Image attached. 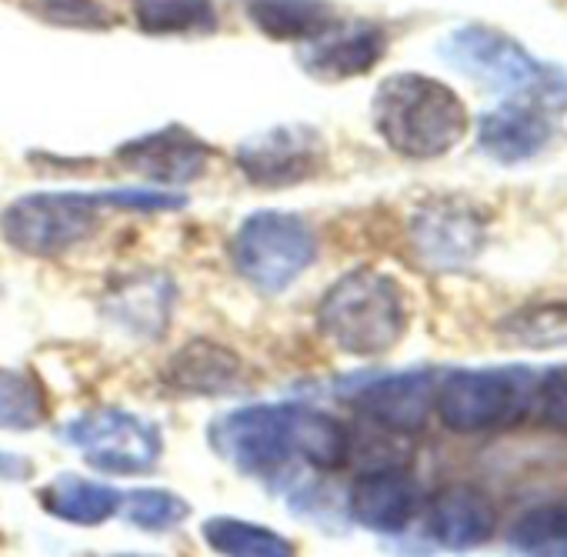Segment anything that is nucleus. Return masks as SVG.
<instances>
[{"instance_id": "f257e3e1", "label": "nucleus", "mask_w": 567, "mask_h": 557, "mask_svg": "<svg viewBox=\"0 0 567 557\" xmlns=\"http://www.w3.org/2000/svg\"><path fill=\"white\" fill-rule=\"evenodd\" d=\"M210 451L247 477H277L295 461L338 471L351 461V431L311 404H247L210 421Z\"/></svg>"}, {"instance_id": "f03ea898", "label": "nucleus", "mask_w": 567, "mask_h": 557, "mask_svg": "<svg viewBox=\"0 0 567 557\" xmlns=\"http://www.w3.org/2000/svg\"><path fill=\"white\" fill-rule=\"evenodd\" d=\"M381 141L411 161L451 154L471 127L467 107L444 81L427 74H391L371 101Z\"/></svg>"}, {"instance_id": "7ed1b4c3", "label": "nucleus", "mask_w": 567, "mask_h": 557, "mask_svg": "<svg viewBox=\"0 0 567 557\" xmlns=\"http://www.w3.org/2000/svg\"><path fill=\"white\" fill-rule=\"evenodd\" d=\"M318 324L338 351L354 358H381L408 331L404 288L391 274L374 267L348 270L324 291Z\"/></svg>"}, {"instance_id": "20e7f679", "label": "nucleus", "mask_w": 567, "mask_h": 557, "mask_svg": "<svg viewBox=\"0 0 567 557\" xmlns=\"http://www.w3.org/2000/svg\"><path fill=\"white\" fill-rule=\"evenodd\" d=\"M537 374L520 364L451 371L434 388V408L454 434H497L534 414Z\"/></svg>"}, {"instance_id": "39448f33", "label": "nucleus", "mask_w": 567, "mask_h": 557, "mask_svg": "<svg viewBox=\"0 0 567 557\" xmlns=\"http://www.w3.org/2000/svg\"><path fill=\"white\" fill-rule=\"evenodd\" d=\"M230 257L254 291L280 295L318 260V234L301 214L257 210L240 220Z\"/></svg>"}, {"instance_id": "423d86ee", "label": "nucleus", "mask_w": 567, "mask_h": 557, "mask_svg": "<svg viewBox=\"0 0 567 557\" xmlns=\"http://www.w3.org/2000/svg\"><path fill=\"white\" fill-rule=\"evenodd\" d=\"M107 207L104 190H41L24 194L0 214L4 240L31 257H58L87 244Z\"/></svg>"}, {"instance_id": "0eeeda50", "label": "nucleus", "mask_w": 567, "mask_h": 557, "mask_svg": "<svg viewBox=\"0 0 567 557\" xmlns=\"http://www.w3.org/2000/svg\"><path fill=\"white\" fill-rule=\"evenodd\" d=\"M61 437L78 447L91 467L117 477L151 474L164 457V437L157 424L124 408L84 411L61 427Z\"/></svg>"}, {"instance_id": "6e6552de", "label": "nucleus", "mask_w": 567, "mask_h": 557, "mask_svg": "<svg viewBox=\"0 0 567 557\" xmlns=\"http://www.w3.org/2000/svg\"><path fill=\"white\" fill-rule=\"evenodd\" d=\"M441 54L457 74L497 94H517V97L530 94L550 74V68L537 64L534 54L520 41H514L504 31L481 28V24L447 34L441 44Z\"/></svg>"}, {"instance_id": "1a4fd4ad", "label": "nucleus", "mask_w": 567, "mask_h": 557, "mask_svg": "<svg viewBox=\"0 0 567 557\" xmlns=\"http://www.w3.org/2000/svg\"><path fill=\"white\" fill-rule=\"evenodd\" d=\"M324 164L321 134L308 124H280L247 137L237 147L240 174L257 187H295L311 180Z\"/></svg>"}, {"instance_id": "9d476101", "label": "nucleus", "mask_w": 567, "mask_h": 557, "mask_svg": "<svg viewBox=\"0 0 567 557\" xmlns=\"http://www.w3.org/2000/svg\"><path fill=\"white\" fill-rule=\"evenodd\" d=\"M414 250L434 270H461L477 260L487 240L484 217L464 200H431L411 220Z\"/></svg>"}, {"instance_id": "9b49d317", "label": "nucleus", "mask_w": 567, "mask_h": 557, "mask_svg": "<svg viewBox=\"0 0 567 557\" xmlns=\"http://www.w3.org/2000/svg\"><path fill=\"white\" fill-rule=\"evenodd\" d=\"M210 154L214 151L181 124L131 137L127 144H121L114 151V157L121 161L124 171L141 174L164 187H187V184L200 180L210 164Z\"/></svg>"}, {"instance_id": "f8f14e48", "label": "nucleus", "mask_w": 567, "mask_h": 557, "mask_svg": "<svg viewBox=\"0 0 567 557\" xmlns=\"http://www.w3.org/2000/svg\"><path fill=\"white\" fill-rule=\"evenodd\" d=\"M550 114L554 111H547L540 101L520 94L481 117L477 144L497 164H524L550 144L554 137Z\"/></svg>"}, {"instance_id": "ddd939ff", "label": "nucleus", "mask_w": 567, "mask_h": 557, "mask_svg": "<svg viewBox=\"0 0 567 557\" xmlns=\"http://www.w3.org/2000/svg\"><path fill=\"white\" fill-rule=\"evenodd\" d=\"M388 51V34L378 24H334L324 34H318L315 41H305L301 48V68L328 84L348 81V78H361L371 68H378V61Z\"/></svg>"}, {"instance_id": "4468645a", "label": "nucleus", "mask_w": 567, "mask_h": 557, "mask_svg": "<svg viewBox=\"0 0 567 557\" xmlns=\"http://www.w3.org/2000/svg\"><path fill=\"white\" fill-rule=\"evenodd\" d=\"M417 507L421 487L414 474L394 464L364 471L348 494L351 517L374 534H401L414 520Z\"/></svg>"}, {"instance_id": "2eb2a0df", "label": "nucleus", "mask_w": 567, "mask_h": 557, "mask_svg": "<svg viewBox=\"0 0 567 557\" xmlns=\"http://www.w3.org/2000/svg\"><path fill=\"white\" fill-rule=\"evenodd\" d=\"M434 388L437 381L427 371H408L364 381L351 398L371 424L391 434H411L424 427L427 411L434 408Z\"/></svg>"}, {"instance_id": "dca6fc26", "label": "nucleus", "mask_w": 567, "mask_h": 557, "mask_svg": "<svg viewBox=\"0 0 567 557\" xmlns=\"http://www.w3.org/2000/svg\"><path fill=\"white\" fill-rule=\"evenodd\" d=\"M497 507L494 501L471 484H451L431 497L427 534L434 544L451 550H471L494 537Z\"/></svg>"}, {"instance_id": "f3484780", "label": "nucleus", "mask_w": 567, "mask_h": 557, "mask_svg": "<svg viewBox=\"0 0 567 557\" xmlns=\"http://www.w3.org/2000/svg\"><path fill=\"white\" fill-rule=\"evenodd\" d=\"M174 308V285L167 274H134L107 295V314L137 338H157Z\"/></svg>"}, {"instance_id": "a211bd4d", "label": "nucleus", "mask_w": 567, "mask_h": 557, "mask_svg": "<svg viewBox=\"0 0 567 557\" xmlns=\"http://www.w3.org/2000/svg\"><path fill=\"white\" fill-rule=\"evenodd\" d=\"M240 374L244 368L234 351L214 341H194L171 358L164 381L181 394H230L244 384Z\"/></svg>"}, {"instance_id": "6ab92c4d", "label": "nucleus", "mask_w": 567, "mask_h": 557, "mask_svg": "<svg viewBox=\"0 0 567 557\" xmlns=\"http://www.w3.org/2000/svg\"><path fill=\"white\" fill-rule=\"evenodd\" d=\"M121 497L124 491L101 484V481H87L81 474H61L51 484H44L38 494L41 507L51 517L78 524V527H97L111 520L114 514H121Z\"/></svg>"}, {"instance_id": "aec40b11", "label": "nucleus", "mask_w": 567, "mask_h": 557, "mask_svg": "<svg viewBox=\"0 0 567 557\" xmlns=\"http://www.w3.org/2000/svg\"><path fill=\"white\" fill-rule=\"evenodd\" d=\"M250 24L274 41H315L338 24L328 0H244Z\"/></svg>"}, {"instance_id": "412c9836", "label": "nucleus", "mask_w": 567, "mask_h": 557, "mask_svg": "<svg viewBox=\"0 0 567 557\" xmlns=\"http://www.w3.org/2000/svg\"><path fill=\"white\" fill-rule=\"evenodd\" d=\"M200 534H204V544L220 557H298V547L291 537H284L274 527L227 517V514L207 517Z\"/></svg>"}, {"instance_id": "4be33fe9", "label": "nucleus", "mask_w": 567, "mask_h": 557, "mask_svg": "<svg viewBox=\"0 0 567 557\" xmlns=\"http://www.w3.org/2000/svg\"><path fill=\"white\" fill-rule=\"evenodd\" d=\"M134 18L144 34L164 38L217 31L214 0H134Z\"/></svg>"}, {"instance_id": "5701e85b", "label": "nucleus", "mask_w": 567, "mask_h": 557, "mask_svg": "<svg viewBox=\"0 0 567 557\" xmlns=\"http://www.w3.org/2000/svg\"><path fill=\"white\" fill-rule=\"evenodd\" d=\"M517 557H567V504L527 507L507 530Z\"/></svg>"}, {"instance_id": "b1692460", "label": "nucleus", "mask_w": 567, "mask_h": 557, "mask_svg": "<svg viewBox=\"0 0 567 557\" xmlns=\"http://www.w3.org/2000/svg\"><path fill=\"white\" fill-rule=\"evenodd\" d=\"M48 417V394L34 374L0 368V431H31Z\"/></svg>"}, {"instance_id": "393cba45", "label": "nucleus", "mask_w": 567, "mask_h": 557, "mask_svg": "<svg viewBox=\"0 0 567 557\" xmlns=\"http://www.w3.org/2000/svg\"><path fill=\"white\" fill-rule=\"evenodd\" d=\"M501 334L524 348H567V305L520 308L501 321Z\"/></svg>"}, {"instance_id": "a878e982", "label": "nucleus", "mask_w": 567, "mask_h": 557, "mask_svg": "<svg viewBox=\"0 0 567 557\" xmlns=\"http://www.w3.org/2000/svg\"><path fill=\"white\" fill-rule=\"evenodd\" d=\"M121 514L127 524L161 534V530L181 527L190 517V504L184 497H177L174 491L141 487V491H127L121 497Z\"/></svg>"}, {"instance_id": "bb28decb", "label": "nucleus", "mask_w": 567, "mask_h": 557, "mask_svg": "<svg viewBox=\"0 0 567 557\" xmlns=\"http://www.w3.org/2000/svg\"><path fill=\"white\" fill-rule=\"evenodd\" d=\"M34 11L61 28H87V31H104L114 28L117 18L107 11L101 0H34Z\"/></svg>"}, {"instance_id": "cd10ccee", "label": "nucleus", "mask_w": 567, "mask_h": 557, "mask_svg": "<svg viewBox=\"0 0 567 557\" xmlns=\"http://www.w3.org/2000/svg\"><path fill=\"white\" fill-rule=\"evenodd\" d=\"M534 414L544 427L567 434V364L537 374L534 388Z\"/></svg>"}, {"instance_id": "c85d7f7f", "label": "nucleus", "mask_w": 567, "mask_h": 557, "mask_svg": "<svg viewBox=\"0 0 567 557\" xmlns=\"http://www.w3.org/2000/svg\"><path fill=\"white\" fill-rule=\"evenodd\" d=\"M34 474V464H28L24 457L18 454H0V477L4 481H24Z\"/></svg>"}, {"instance_id": "c756f323", "label": "nucleus", "mask_w": 567, "mask_h": 557, "mask_svg": "<svg viewBox=\"0 0 567 557\" xmlns=\"http://www.w3.org/2000/svg\"><path fill=\"white\" fill-rule=\"evenodd\" d=\"M111 557H154V554H111Z\"/></svg>"}]
</instances>
